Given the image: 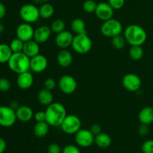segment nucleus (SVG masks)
Masks as SVG:
<instances>
[{
	"instance_id": "1",
	"label": "nucleus",
	"mask_w": 153,
	"mask_h": 153,
	"mask_svg": "<svg viewBox=\"0 0 153 153\" xmlns=\"http://www.w3.org/2000/svg\"><path fill=\"white\" fill-rule=\"evenodd\" d=\"M46 122L50 126H61V123L67 117V109L60 102H52L46 107Z\"/></svg>"
},
{
	"instance_id": "2",
	"label": "nucleus",
	"mask_w": 153,
	"mask_h": 153,
	"mask_svg": "<svg viewBox=\"0 0 153 153\" xmlns=\"http://www.w3.org/2000/svg\"><path fill=\"white\" fill-rule=\"evenodd\" d=\"M126 40L131 46H142L147 39V34L143 27L138 25H129L124 30Z\"/></svg>"
},
{
	"instance_id": "3",
	"label": "nucleus",
	"mask_w": 153,
	"mask_h": 153,
	"mask_svg": "<svg viewBox=\"0 0 153 153\" xmlns=\"http://www.w3.org/2000/svg\"><path fill=\"white\" fill-rule=\"evenodd\" d=\"M9 69L16 74L30 70V58L24 52H16L12 54L7 62Z\"/></svg>"
},
{
	"instance_id": "4",
	"label": "nucleus",
	"mask_w": 153,
	"mask_h": 153,
	"mask_svg": "<svg viewBox=\"0 0 153 153\" xmlns=\"http://www.w3.org/2000/svg\"><path fill=\"white\" fill-rule=\"evenodd\" d=\"M72 48L73 50L80 55H85L91 50L93 46L91 37L86 34H76L73 37Z\"/></svg>"
},
{
	"instance_id": "5",
	"label": "nucleus",
	"mask_w": 153,
	"mask_h": 153,
	"mask_svg": "<svg viewBox=\"0 0 153 153\" xmlns=\"http://www.w3.org/2000/svg\"><path fill=\"white\" fill-rule=\"evenodd\" d=\"M100 31L103 36L112 38L115 36L122 34L123 27L119 20L111 18L103 22Z\"/></svg>"
},
{
	"instance_id": "6",
	"label": "nucleus",
	"mask_w": 153,
	"mask_h": 153,
	"mask_svg": "<svg viewBox=\"0 0 153 153\" xmlns=\"http://www.w3.org/2000/svg\"><path fill=\"white\" fill-rule=\"evenodd\" d=\"M19 16L25 22L31 24L37 22L40 17L39 7L34 4H23L19 9Z\"/></svg>"
},
{
	"instance_id": "7",
	"label": "nucleus",
	"mask_w": 153,
	"mask_h": 153,
	"mask_svg": "<svg viewBox=\"0 0 153 153\" xmlns=\"http://www.w3.org/2000/svg\"><path fill=\"white\" fill-rule=\"evenodd\" d=\"M82 122L80 118L74 114L67 115L61 125V128L67 134H75L81 129Z\"/></svg>"
},
{
	"instance_id": "8",
	"label": "nucleus",
	"mask_w": 153,
	"mask_h": 153,
	"mask_svg": "<svg viewBox=\"0 0 153 153\" xmlns=\"http://www.w3.org/2000/svg\"><path fill=\"white\" fill-rule=\"evenodd\" d=\"M16 120V111L10 106H0V126L4 128L13 126Z\"/></svg>"
},
{
	"instance_id": "9",
	"label": "nucleus",
	"mask_w": 153,
	"mask_h": 153,
	"mask_svg": "<svg viewBox=\"0 0 153 153\" xmlns=\"http://www.w3.org/2000/svg\"><path fill=\"white\" fill-rule=\"evenodd\" d=\"M58 87L61 92L67 95L73 94L78 87L77 81L70 75H64L58 81Z\"/></svg>"
},
{
	"instance_id": "10",
	"label": "nucleus",
	"mask_w": 153,
	"mask_h": 153,
	"mask_svg": "<svg viewBox=\"0 0 153 153\" xmlns=\"http://www.w3.org/2000/svg\"><path fill=\"white\" fill-rule=\"evenodd\" d=\"M94 140L95 135L89 129L81 128L75 134V141L81 147H89L94 143Z\"/></svg>"
},
{
	"instance_id": "11",
	"label": "nucleus",
	"mask_w": 153,
	"mask_h": 153,
	"mask_svg": "<svg viewBox=\"0 0 153 153\" xmlns=\"http://www.w3.org/2000/svg\"><path fill=\"white\" fill-rule=\"evenodd\" d=\"M122 85L126 91L136 92L141 87L142 81L137 75L134 73H128L123 77Z\"/></svg>"
},
{
	"instance_id": "12",
	"label": "nucleus",
	"mask_w": 153,
	"mask_h": 153,
	"mask_svg": "<svg viewBox=\"0 0 153 153\" xmlns=\"http://www.w3.org/2000/svg\"><path fill=\"white\" fill-rule=\"evenodd\" d=\"M34 29L32 25L28 22H22L19 24L16 30V37L25 42L31 40L34 38Z\"/></svg>"
},
{
	"instance_id": "13",
	"label": "nucleus",
	"mask_w": 153,
	"mask_h": 153,
	"mask_svg": "<svg viewBox=\"0 0 153 153\" xmlns=\"http://www.w3.org/2000/svg\"><path fill=\"white\" fill-rule=\"evenodd\" d=\"M48 67V60L46 56L38 54L30 58V70L35 73H40L45 71Z\"/></svg>"
},
{
	"instance_id": "14",
	"label": "nucleus",
	"mask_w": 153,
	"mask_h": 153,
	"mask_svg": "<svg viewBox=\"0 0 153 153\" xmlns=\"http://www.w3.org/2000/svg\"><path fill=\"white\" fill-rule=\"evenodd\" d=\"M114 10L108 2H100L97 4L95 14L98 19L103 22L113 18Z\"/></svg>"
},
{
	"instance_id": "15",
	"label": "nucleus",
	"mask_w": 153,
	"mask_h": 153,
	"mask_svg": "<svg viewBox=\"0 0 153 153\" xmlns=\"http://www.w3.org/2000/svg\"><path fill=\"white\" fill-rule=\"evenodd\" d=\"M73 37L74 36H73V33L67 30H64V31L57 34L55 40V44L58 48L61 49H67L70 46H72Z\"/></svg>"
},
{
	"instance_id": "16",
	"label": "nucleus",
	"mask_w": 153,
	"mask_h": 153,
	"mask_svg": "<svg viewBox=\"0 0 153 153\" xmlns=\"http://www.w3.org/2000/svg\"><path fill=\"white\" fill-rule=\"evenodd\" d=\"M34 84V76L29 71L18 74L16 78V85L21 90H28L31 88Z\"/></svg>"
},
{
	"instance_id": "17",
	"label": "nucleus",
	"mask_w": 153,
	"mask_h": 153,
	"mask_svg": "<svg viewBox=\"0 0 153 153\" xmlns=\"http://www.w3.org/2000/svg\"><path fill=\"white\" fill-rule=\"evenodd\" d=\"M52 32V31L50 27L47 26V25H41L34 29V38L33 39L38 43H44L47 42L50 38Z\"/></svg>"
},
{
	"instance_id": "18",
	"label": "nucleus",
	"mask_w": 153,
	"mask_h": 153,
	"mask_svg": "<svg viewBox=\"0 0 153 153\" xmlns=\"http://www.w3.org/2000/svg\"><path fill=\"white\" fill-rule=\"evenodd\" d=\"M16 114L18 120L23 123L28 122L34 117V112L28 105H19L16 110Z\"/></svg>"
},
{
	"instance_id": "19",
	"label": "nucleus",
	"mask_w": 153,
	"mask_h": 153,
	"mask_svg": "<svg viewBox=\"0 0 153 153\" xmlns=\"http://www.w3.org/2000/svg\"><path fill=\"white\" fill-rule=\"evenodd\" d=\"M73 57L71 52L67 49H61L57 55V62L61 67H68L73 64Z\"/></svg>"
},
{
	"instance_id": "20",
	"label": "nucleus",
	"mask_w": 153,
	"mask_h": 153,
	"mask_svg": "<svg viewBox=\"0 0 153 153\" xmlns=\"http://www.w3.org/2000/svg\"><path fill=\"white\" fill-rule=\"evenodd\" d=\"M40 43H37V41L32 39L31 40H28V41L25 42L24 43V46H23V50L22 52L25 54L27 56L29 57L30 58H32V57L36 56L38 54H40V46H39Z\"/></svg>"
},
{
	"instance_id": "21",
	"label": "nucleus",
	"mask_w": 153,
	"mask_h": 153,
	"mask_svg": "<svg viewBox=\"0 0 153 153\" xmlns=\"http://www.w3.org/2000/svg\"><path fill=\"white\" fill-rule=\"evenodd\" d=\"M138 120L140 123L149 125L153 123V107L146 106L140 111Z\"/></svg>"
},
{
	"instance_id": "22",
	"label": "nucleus",
	"mask_w": 153,
	"mask_h": 153,
	"mask_svg": "<svg viewBox=\"0 0 153 153\" xmlns=\"http://www.w3.org/2000/svg\"><path fill=\"white\" fill-rule=\"evenodd\" d=\"M53 100L54 97L52 91L46 89V88L40 90L37 94V100H38L39 103L42 105L47 107L48 105L53 102Z\"/></svg>"
},
{
	"instance_id": "23",
	"label": "nucleus",
	"mask_w": 153,
	"mask_h": 153,
	"mask_svg": "<svg viewBox=\"0 0 153 153\" xmlns=\"http://www.w3.org/2000/svg\"><path fill=\"white\" fill-rule=\"evenodd\" d=\"M111 136L109 134H106V133L101 132L100 134L95 136L94 143L100 148H102V149L108 148L111 144Z\"/></svg>"
},
{
	"instance_id": "24",
	"label": "nucleus",
	"mask_w": 153,
	"mask_h": 153,
	"mask_svg": "<svg viewBox=\"0 0 153 153\" xmlns=\"http://www.w3.org/2000/svg\"><path fill=\"white\" fill-rule=\"evenodd\" d=\"M50 126L46 122H37L34 126V134L37 137H44L47 135Z\"/></svg>"
},
{
	"instance_id": "25",
	"label": "nucleus",
	"mask_w": 153,
	"mask_h": 153,
	"mask_svg": "<svg viewBox=\"0 0 153 153\" xmlns=\"http://www.w3.org/2000/svg\"><path fill=\"white\" fill-rule=\"evenodd\" d=\"M71 29L76 34H86V24L81 18H76L71 22Z\"/></svg>"
},
{
	"instance_id": "26",
	"label": "nucleus",
	"mask_w": 153,
	"mask_h": 153,
	"mask_svg": "<svg viewBox=\"0 0 153 153\" xmlns=\"http://www.w3.org/2000/svg\"><path fill=\"white\" fill-rule=\"evenodd\" d=\"M13 52L9 45L6 43H0V64L8 62Z\"/></svg>"
},
{
	"instance_id": "27",
	"label": "nucleus",
	"mask_w": 153,
	"mask_h": 153,
	"mask_svg": "<svg viewBox=\"0 0 153 153\" xmlns=\"http://www.w3.org/2000/svg\"><path fill=\"white\" fill-rule=\"evenodd\" d=\"M39 12H40V16L41 18L46 19H49L53 16L54 13H55V8L52 4L46 2L40 6Z\"/></svg>"
},
{
	"instance_id": "28",
	"label": "nucleus",
	"mask_w": 153,
	"mask_h": 153,
	"mask_svg": "<svg viewBox=\"0 0 153 153\" xmlns=\"http://www.w3.org/2000/svg\"><path fill=\"white\" fill-rule=\"evenodd\" d=\"M129 57L134 61H139L144 55V50L141 46H131L128 50Z\"/></svg>"
},
{
	"instance_id": "29",
	"label": "nucleus",
	"mask_w": 153,
	"mask_h": 153,
	"mask_svg": "<svg viewBox=\"0 0 153 153\" xmlns=\"http://www.w3.org/2000/svg\"><path fill=\"white\" fill-rule=\"evenodd\" d=\"M65 26L66 25L64 20L61 19H56L52 22L50 28L52 32L58 34L65 30Z\"/></svg>"
},
{
	"instance_id": "30",
	"label": "nucleus",
	"mask_w": 153,
	"mask_h": 153,
	"mask_svg": "<svg viewBox=\"0 0 153 153\" xmlns=\"http://www.w3.org/2000/svg\"><path fill=\"white\" fill-rule=\"evenodd\" d=\"M126 40L125 37L121 34L117 35L111 38V44L113 47L116 49H122L125 46Z\"/></svg>"
},
{
	"instance_id": "31",
	"label": "nucleus",
	"mask_w": 153,
	"mask_h": 153,
	"mask_svg": "<svg viewBox=\"0 0 153 153\" xmlns=\"http://www.w3.org/2000/svg\"><path fill=\"white\" fill-rule=\"evenodd\" d=\"M10 46V49L12 50L13 53H16V52H21L23 50V46H24V42L22 41L20 39L16 38L13 39L11 42L9 44Z\"/></svg>"
},
{
	"instance_id": "32",
	"label": "nucleus",
	"mask_w": 153,
	"mask_h": 153,
	"mask_svg": "<svg viewBox=\"0 0 153 153\" xmlns=\"http://www.w3.org/2000/svg\"><path fill=\"white\" fill-rule=\"evenodd\" d=\"M97 7V2H96L95 1H94V0H85L83 3V5H82L84 10H85L86 13H95Z\"/></svg>"
},
{
	"instance_id": "33",
	"label": "nucleus",
	"mask_w": 153,
	"mask_h": 153,
	"mask_svg": "<svg viewBox=\"0 0 153 153\" xmlns=\"http://www.w3.org/2000/svg\"><path fill=\"white\" fill-rule=\"evenodd\" d=\"M11 88V83L6 78H0V91L7 92Z\"/></svg>"
},
{
	"instance_id": "34",
	"label": "nucleus",
	"mask_w": 153,
	"mask_h": 153,
	"mask_svg": "<svg viewBox=\"0 0 153 153\" xmlns=\"http://www.w3.org/2000/svg\"><path fill=\"white\" fill-rule=\"evenodd\" d=\"M143 153H153V140H147L142 144Z\"/></svg>"
},
{
	"instance_id": "35",
	"label": "nucleus",
	"mask_w": 153,
	"mask_h": 153,
	"mask_svg": "<svg viewBox=\"0 0 153 153\" xmlns=\"http://www.w3.org/2000/svg\"><path fill=\"white\" fill-rule=\"evenodd\" d=\"M126 0H108V3L113 7L114 10H120L124 6Z\"/></svg>"
},
{
	"instance_id": "36",
	"label": "nucleus",
	"mask_w": 153,
	"mask_h": 153,
	"mask_svg": "<svg viewBox=\"0 0 153 153\" xmlns=\"http://www.w3.org/2000/svg\"><path fill=\"white\" fill-rule=\"evenodd\" d=\"M62 153H81L79 147L73 144H68L62 149Z\"/></svg>"
},
{
	"instance_id": "37",
	"label": "nucleus",
	"mask_w": 153,
	"mask_h": 153,
	"mask_svg": "<svg viewBox=\"0 0 153 153\" xmlns=\"http://www.w3.org/2000/svg\"><path fill=\"white\" fill-rule=\"evenodd\" d=\"M43 86H44V88L52 91L56 87V82L52 78H48V79H46L44 81V85H43Z\"/></svg>"
},
{
	"instance_id": "38",
	"label": "nucleus",
	"mask_w": 153,
	"mask_h": 153,
	"mask_svg": "<svg viewBox=\"0 0 153 153\" xmlns=\"http://www.w3.org/2000/svg\"><path fill=\"white\" fill-rule=\"evenodd\" d=\"M149 132V125H146V124H142L139 126L137 128V133L141 137H145L147 135Z\"/></svg>"
},
{
	"instance_id": "39",
	"label": "nucleus",
	"mask_w": 153,
	"mask_h": 153,
	"mask_svg": "<svg viewBox=\"0 0 153 153\" xmlns=\"http://www.w3.org/2000/svg\"><path fill=\"white\" fill-rule=\"evenodd\" d=\"M48 153H62V149H61V146L59 144L56 143H52L49 144L47 149Z\"/></svg>"
},
{
	"instance_id": "40",
	"label": "nucleus",
	"mask_w": 153,
	"mask_h": 153,
	"mask_svg": "<svg viewBox=\"0 0 153 153\" xmlns=\"http://www.w3.org/2000/svg\"><path fill=\"white\" fill-rule=\"evenodd\" d=\"M34 118L37 123L46 121V112L43 111H37L34 114Z\"/></svg>"
},
{
	"instance_id": "41",
	"label": "nucleus",
	"mask_w": 153,
	"mask_h": 153,
	"mask_svg": "<svg viewBox=\"0 0 153 153\" xmlns=\"http://www.w3.org/2000/svg\"><path fill=\"white\" fill-rule=\"evenodd\" d=\"M91 131L94 134V135H97V134H100L102 132V127L100 124H93L91 127Z\"/></svg>"
},
{
	"instance_id": "42",
	"label": "nucleus",
	"mask_w": 153,
	"mask_h": 153,
	"mask_svg": "<svg viewBox=\"0 0 153 153\" xmlns=\"http://www.w3.org/2000/svg\"><path fill=\"white\" fill-rule=\"evenodd\" d=\"M6 15V7L3 3L0 2V19H3Z\"/></svg>"
},
{
	"instance_id": "43",
	"label": "nucleus",
	"mask_w": 153,
	"mask_h": 153,
	"mask_svg": "<svg viewBox=\"0 0 153 153\" xmlns=\"http://www.w3.org/2000/svg\"><path fill=\"white\" fill-rule=\"evenodd\" d=\"M7 147V143L6 141L2 138L0 137V153H4Z\"/></svg>"
},
{
	"instance_id": "44",
	"label": "nucleus",
	"mask_w": 153,
	"mask_h": 153,
	"mask_svg": "<svg viewBox=\"0 0 153 153\" xmlns=\"http://www.w3.org/2000/svg\"><path fill=\"white\" fill-rule=\"evenodd\" d=\"M9 106H10L11 108H13V110H15V111H16V109H17L19 107V104H18V102L16 101L11 102H10V105H9Z\"/></svg>"
},
{
	"instance_id": "45",
	"label": "nucleus",
	"mask_w": 153,
	"mask_h": 153,
	"mask_svg": "<svg viewBox=\"0 0 153 153\" xmlns=\"http://www.w3.org/2000/svg\"><path fill=\"white\" fill-rule=\"evenodd\" d=\"M34 1L36 4H40V5L43 4H44V3L47 2V0H34Z\"/></svg>"
},
{
	"instance_id": "46",
	"label": "nucleus",
	"mask_w": 153,
	"mask_h": 153,
	"mask_svg": "<svg viewBox=\"0 0 153 153\" xmlns=\"http://www.w3.org/2000/svg\"><path fill=\"white\" fill-rule=\"evenodd\" d=\"M4 31V26L2 23H0V34Z\"/></svg>"
}]
</instances>
